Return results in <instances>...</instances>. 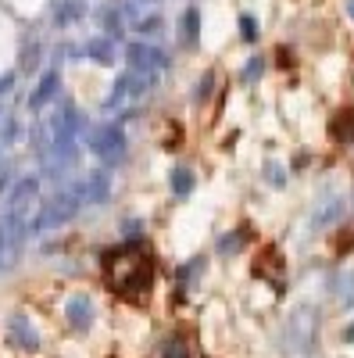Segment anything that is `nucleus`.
Returning a JSON list of instances; mask_svg holds the SVG:
<instances>
[{"instance_id":"nucleus-14","label":"nucleus","mask_w":354,"mask_h":358,"mask_svg":"<svg viewBox=\"0 0 354 358\" xmlns=\"http://www.w3.org/2000/svg\"><path fill=\"white\" fill-rule=\"evenodd\" d=\"M333 294L340 305H354V268H344V273H337L333 280Z\"/></svg>"},{"instance_id":"nucleus-25","label":"nucleus","mask_w":354,"mask_h":358,"mask_svg":"<svg viewBox=\"0 0 354 358\" xmlns=\"http://www.w3.org/2000/svg\"><path fill=\"white\" fill-rule=\"evenodd\" d=\"M122 241H140V219H129L122 226Z\"/></svg>"},{"instance_id":"nucleus-19","label":"nucleus","mask_w":354,"mask_h":358,"mask_svg":"<svg viewBox=\"0 0 354 358\" xmlns=\"http://www.w3.org/2000/svg\"><path fill=\"white\" fill-rule=\"evenodd\" d=\"M197 22H200V15H197V8H190L183 15V40L186 43H197Z\"/></svg>"},{"instance_id":"nucleus-16","label":"nucleus","mask_w":354,"mask_h":358,"mask_svg":"<svg viewBox=\"0 0 354 358\" xmlns=\"http://www.w3.org/2000/svg\"><path fill=\"white\" fill-rule=\"evenodd\" d=\"M79 15H82L79 0H57V8H54V22H57V25H72Z\"/></svg>"},{"instance_id":"nucleus-22","label":"nucleus","mask_w":354,"mask_h":358,"mask_svg":"<svg viewBox=\"0 0 354 358\" xmlns=\"http://www.w3.org/2000/svg\"><path fill=\"white\" fill-rule=\"evenodd\" d=\"M261 72H265V62H261V57H251V62H247V69H244V76H240V79H244V83H254V79H258Z\"/></svg>"},{"instance_id":"nucleus-6","label":"nucleus","mask_w":354,"mask_h":358,"mask_svg":"<svg viewBox=\"0 0 354 358\" xmlns=\"http://www.w3.org/2000/svg\"><path fill=\"white\" fill-rule=\"evenodd\" d=\"M154 83L158 79H151V76H140V72H126L122 79L115 83V90L108 94V101H104V108L108 111H115V108H126V104H136V101H143L147 94L154 90Z\"/></svg>"},{"instance_id":"nucleus-8","label":"nucleus","mask_w":354,"mask_h":358,"mask_svg":"<svg viewBox=\"0 0 354 358\" xmlns=\"http://www.w3.org/2000/svg\"><path fill=\"white\" fill-rule=\"evenodd\" d=\"M75 190H79L82 204H104L111 197V172H108V165L97 169V172H90L86 179H79Z\"/></svg>"},{"instance_id":"nucleus-9","label":"nucleus","mask_w":354,"mask_h":358,"mask_svg":"<svg viewBox=\"0 0 354 358\" xmlns=\"http://www.w3.org/2000/svg\"><path fill=\"white\" fill-rule=\"evenodd\" d=\"M8 341H11L18 351H36V348H40V334H36L33 319H29L25 312H15V315L8 319Z\"/></svg>"},{"instance_id":"nucleus-28","label":"nucleus","mask_w":354,"mask_h":358,"mask_svg":"<svg viewBox=\"0 0 354 358\" xmlns=\"http://www.w3.org/2000/svg\"><path fill=\"white\" fill-rule=\"evenodd\" d=\"M347 15L354 18V0H347Z\"/></svg>"},{"instance_id":"nucleus-18","label":"nucleus","mask_w":354,"mask_h":358,"mask_svg":"<svg viewBox=\"0 0 354 358\" xmlns=\"http://www.w3.org/2000/svg\"><path fill=\"white\" fill-rule=\"evenodd\" d=\"M161 358H190V344L183 337H168L161 344Z\"/></svg>"},{"instance_id":"nucleus-3","label":"nucleus","mask_w":354,"mask_h":358,"mask_svg":"<svg viewBox=\"0 0 354 358\" xmlns=\"http://www.w3.org/2000/svg\"><path fill=\"white\" fill-rule=\"evenodd\" d=\"M79 208H82V197H79L75 187L72 190H57L50 201L40 204V212L33 219V233H47V229H57V226L72 222L79 215Z\"/></svg>"},{"instance_id":"nucleus-5","label":"nucleus","mask_w":354,"mask_h":358,"mask_svg":"<svg viewBox=\"0 0 354 358\" xmlns=\"http://www.w3.org/2000/svg\"><path fill=\"white\" fill-rule=\"evenodd\" d=\"M90 151L108 169L122 162L126 158V129H122V122H104L101 129H94L90 133Z\"/></svg>"},{"instance_id":"nucleus-4","label":"nucleus","mask_w":354,"mask_h":358,"mask_svg":"<svg viewBox=\"0 0 354 358\" xmlns=\"http://www.w3.org/2000/svg\"><path fill=\"white\" fill-rule=\"evenodd\" d=\"M283 341H286V351L293 355H308L318 341V315L311 305H301V308H293L286 326H283Z\"/></svg>"},{"instance_id":"nucleus-17","label":"nucleus","mask_w":354,"mask_h":358,"mask_svg":"<svg viewBox=\"0 0 354 358\" xmlns=\"http://www.w3.org/2000/svg\"><path fill=\"white\" fill-rule=\"evenodd\" d=\"M333 133L340 143H354V111H340V118L333 122Z\"/></svg>"},{"instance_id":"nucleus-29","label":"nucleus","mask_w":354,"mask_h":358,"mask_svg":"<svg viewBox=\"0 0 354 358\" xmlns=\"http://www.w3.org/2000/svg\"><path fill=\"white\" fill-rule=\"evenodd\" d=\"M4 115H8V111H4V108H0V122H4Z\"/></svg>"},{"instance_id":"nucleus-1","label":"nucleus","mask_w":354,"mask_h":358,"mask_svg":"<svg viewBox=\"0 0 354 358\" xmlns=\"http://www.w3.org/2000/svg\"><path fill=\"white\" fill-rule=\"evenodd\" d=\"M101 268H104L108 287L115 294L129 297V301H140L143 294H151L154 262H151V251H147L140 241H122L118 248L104 251Z\"/></svg>"},{"instance_id":"nucleus-13","label":"nucleus","mask_w":354,"mask_h":358,"mask_svg":"<svg viewBox=\"0 0 354 358\" xmlns=\"http://www.w3.org/2000/svg\"><path fill=\"white\" fill-rule=\"evenodd\" d=\"M86 57H94L97 65H115V40L111 36H94L86 43Z\"/></svg>"},{"instance_id":"nucleus-7","label":"nucleus","mask_w":354,"mask_h":358,"mask_svg":"<svg viewBox=\"0 0 354 358\" xmlns=\"http://www.w3.org/2000/svg\"><path fill=\"white\" fill-rule=\"evenodd\" d=\"M126 65H129L133 72H140V76L158 79V76L168 69V54H165L161 47H154V43H147V40H136V43L126 47Z\"/></svg>"},{"instance_id":"nucleus-11","label":"nucleus","mask_w":354,"mask_h":358,"mask_svg":"<svg viewBox=\"0 0 354 358\" xmlns=\"http://www.w3.org/2000/svg\"><path fill=\"white\" fill-rule=\"evenodd\" d=\"M65 319H68V326H75V330H90L94 326V301L86 294H72L68 301H65Z\"/></svg>"},{"instance_id":"nucleus-21","label":"nucleus","mask_w":354,"mask_h":358,"mask_svg":"<svg viewBox=\"0 0 354 358\" xmlns=\"http://www.w3.org/2000/svg\"><path fill=\"white\" fill-rule=\"evenodd\" d=\"M240 248H244V233H233V236H222V241H219V251H222V255L240 251Z\"/></svg>"},{"instance_id":"nucleus-27","label":"nucleus","mask_w":354,"mask_h":358,"mask_svg":"<svg viewBox=\"0 0 354 358\" xmlns=\"http://www.w3.org/2000/svg\"><path fill=\"white\" fill-rule=\"evenodd\" d=\"M4 255H11V251H8V244H4V236H0V262H4Z\"/></svg>"},{"instance_id":"nucleus-20","label":"nucleus","mask_w":354,"mask_h":358,"mask_svg":"<svg viewBox=\"0 0 354 358\" xmlns=\"http://www.w3.org/2000/svg\"><path fill=\"white\" fill-rule=\"evenodd\" d=\"M240 36H244L247 43H254V40H258V22H254L251 15H240Z\"/></svg>"},{"instance_id":"nucleus-2","label":"nucleus","mask_w":354,"mask_h":358,"mask_svg":"<svg viewBox=\"0 0 354 358\" xmlns=\"http://www.w3.org/2000/svg\"><path fill=\"white\" fill-rule=\"evenodd\" d=\"M36 197H40V183L36 179H22V183L8 194V204H4V236L8 251H18V244L25 241V233H33V208H36Z\"/></svg>"},{"instance_id":"nucleus-24","label":"nucleus","mask_w":354,"mask_h":358,"mask_svg":"<svg viewBox=\"0 0 354 358\" xmlns=\"http://www.w3.org/2000/svg\"><path fill=\"white\" fill-rule=\"evenodd\" d=\"M212 86H215V76L208 72V76H204V79L197 83V94H193V97H197V101H204V97H208V94H212Z\"/></svg>"},{"instance_id":"nucleus-12","label":"nucleus","mask_w":354,"mask_h":358,"mask_svg":"<svg viewBox=\"0 0 354 358\" xmlns=\"http://www.w3.org/2000/svg\"><path fill=\"white\" fill-rule=\"evenodd\" d=\"M54 97H57V69H47L33 90V97H29V111H43Z\"/></svg>"},{"instance_id":"nucleus-15","label":"nucleus","mask_w":354,"mask_h":358,"mask_svg":"<svg viewBox=\"0 0 354 358\" xmlns=\"http://www.w3.org/2000/svg\"><path fill=\"white\" fill-rule=\"evenodd\" d=\"M168 187H172V194H175V197H186V194L193 190V172H190V169H172Z\"/></svg>"},{"instance_id":"nucleus-23","label":"nucleus","mask_w":354,"mask_h":358,"mask_svg":"<svg viewBox=\"0 0 354 358\" xmlns=\"http://www.w3.org/2000/svg\"><path fill=\"white\" fill-rule=\"evenodd\" d=\"M265 179H269L272 187H283V183H286V176H283V169H279L276 162H269V165H265Z\"/></svg>"},{"instance_id":"nucleus-10","label":"nucleus","mask_w":354,"mask_h":358,"mask_svg":"<svg viewBox=\"0 0 354 358\" xmlns=\"http://www.w3.org/2000/svg\"><path fill=\"white\" fill-rule=\"evenodd\" d=\"M344 212H347V201L344 197H322L318 204H315V212H311V229L318 233V229H330V226H337L340 219H344Z\"/></svg>"},{"instance_id":"nucleus-26","label":"nucleus","mask_w":354,"mask_h":358,"mask_svg":"<svg viewBox=\"0 0 354 358\" xmlns=\"http://www.w3.org/2000/svg\"><path fill=\"white\" fill-rule=\"evenodd\" d=\"M11 86H15V76H0V94H8Z\"/></svg>"}]
</instances>
